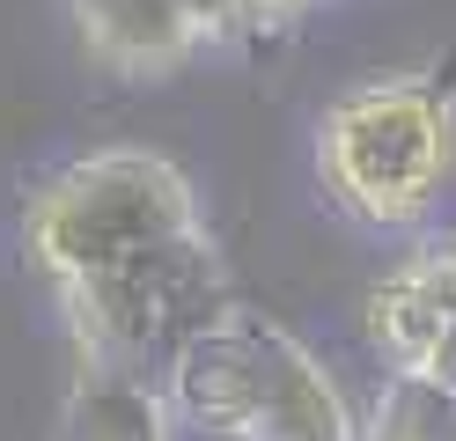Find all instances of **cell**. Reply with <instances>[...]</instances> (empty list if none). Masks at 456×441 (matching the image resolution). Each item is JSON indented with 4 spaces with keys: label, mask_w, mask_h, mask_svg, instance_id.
<instances>
[{
    "label": "cell",
    "mask_w": 456,
    "mask_h": 441,
    "mask_svg": "<svg viewBox=\"0 0 456 441\" xmlns=\"http://www.w3.org/2000/svg\"><path fill=\"white\" fill-rule=\"evenodd\" d=\"M162 397L191 434L214 441H368L331 368L288 323L228 309L162 368Z\"/></svg>",
    "instance_id": "6da1fadb"
},
{
    "label": "cell",
    "mask_w": 456,
    "mask_h": 441,
    "mask_svg": "<svg viewBox=\"0 0 456 441\" xmlns=\"http://www.w3.org/2000/svg\"><path fill=\"white\" fill-rule=\"evenodd\" d=\"M317 169L346 214L412 228L456 169V59L354 81L317 126Z\"/></svg>",
    "instance_id": "7a4b0ae2"
},
{
    "label": "cell",
    "mask_w": 456,
    "mask_h": 441,
    "mask_svg": "<svg viewBox=\"0 0 456 441\" xmlns=\"http://www.w3.org/2000/svg\"><path fill=\"white\" fill-rule=\"evenodd\" d=\"M191 228H207L199 192L155 147H96V155L52 169L22 206V250L52 287H74Z\"/></svg>",
    "instance_id": "3957f363"
},
{
    "label": "cell",
    "mask_w": 456,
    "mask_h": 441,
    "mask_svg": "<svg viewBox=\"0 0 456 441\" xmlns=\"http://www.w3.org/2000/svg\"><path fill=\"white\" fill-rule=\"evenodd\" d=\"M60 309H67V331L81 361H110V368H133V375H155L177 361V353L221 323L236 309V287H228V265L214 250L207 228L191 235H169V243L118 257L103 273L60 287Z\"/></svg>",
    "instance_id": "277c9868"
},
{
    "label": "cell",
    "mask_w": 456,
    "mask_h": 441,
    "mask_svg": "<svg viewBox=\"0 0 456 441\" xmlns=\"http://www.w3.org/2000/svg\"><path fill=\"white\" fill-rule=\"evenodd\" d=\"M449 316H456V228L412 243L383 273V287L368 294V339H376L390 375H412Z\"/></svg>",
    "instance_id": "5b68a950"
},
{
    "label": "cell",
    "mask_w": 456,
    "mask_h": 441,
    "mask_svg": "<svg viewBox=\"0 0 456 441\" xmlns=\"http://www.w3.org/2000/svg\"><path fill=\"white\" fill-rule=\"evenodd\" d=\"M74 29L103 74L148 81V74H177L184 59L207 45L199 22L184 15V0H67Z\"/></svg>",
    "instance_id": "8992f818"
},
{
    "label": "cell",
    "mask_w": 456,
    "mask_h": 441,
    "mask_svg": "<svg viewBox=\"0 0 456 441\" xmlns=\"http://www.w3.org/2000/svg\"><path fill=\"white\" fill-rule=\"evenodd\" d=\"M169 397L155 375L110 368V361H81L60 404V441H169Z\"/></svg>",
    "instance_id": "52a82bcc"
},
{
    "label": "cell",
    "mask_w": 456,
    "mask_h": 441,
    "mask_svg": "<svg viewBox=\"0 0 456 441\" xmlns=\"http://www.w3.org/2000/svg\"><path fill=\"white\" fill-rule=\"evenodd\" d=\"M368 441H456V397L419 375H390L376 397Z\"/></svg>",
    "instance_id": "ba28073f"
},
{
    "label": "cell",
    "mask_w": 456,
    "mask_h": 441,
    "mask_svg": "<svg viewBox=\"0 0 456 441\" xmlns=\"http://www.w3.org/2000/svg\"><path fill=\"white\" fill-rule=\"evenodd\" d=\"M184 15L199 22V37H207V45L258 37V15H250V0H184Z\"/></svg>",
    "instance_id": "9c48e42d"
},
{
    "label": "cell",
    "mask_w": 456,
    "mask_h": 441,
    "mask_svg": "<svg viewBox=\"0 0 456 441\" xmlns=\"http://www.w3.org/2000/svg\"><path fill=\"white\" fill-rule=\"evenodd\" d=\"M419 382H435V390H449L456 397V316L442 323V331H435V346H427L419 353V368H412Z\"/></svg>",
    "instance_id": "30bf717a"
},
{
    "label": "cell",
    "mask_w": 456,
    "mask_h": 441,
    "mask_svg": "<svg viewBox=\"0 0 456 441\" xmlns=\"http://www.w3.org/2000/svg\"><path fill=\"white\" fill-rule=\"evenodd\" d=\"M309 8V0H250V15H258V29H280V22H295Z\"/></svg>",
    "instance_id": "8fae6325"
}]
</instances>
